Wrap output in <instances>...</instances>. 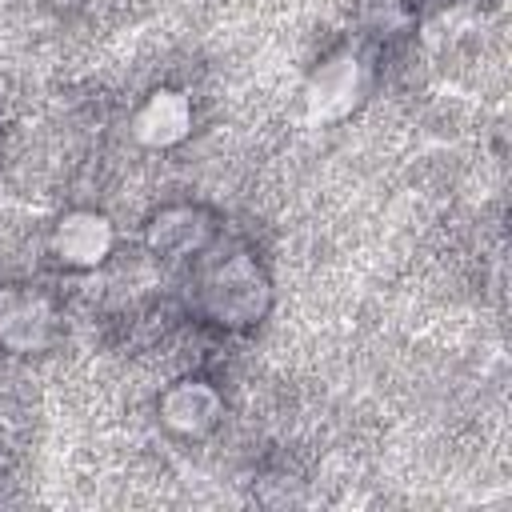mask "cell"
Wrapping results in <instances>:
<instances>
[{
  "label": "cell",
  "instance_id": "1",
  "mask_svg": "<svg viewBox=\"0 0 512 512\" xmlns=\"http://www.w3.org/2000/svg\"><path fill=\"white\" fill-rule=\"evenodd\" d=\"M268 288L248 256H232L204 276V308L220 324H252L264 312Z\"/></svg>",
  "mask_w": 512,
  "mask_h": 512
},
{
  "label": "cell",
  "instance_id": "2",
  "mask_svg": "<svg viewBox=\"0 0 512 512\" xmlns=\"http://www.w3.org/2000/svg\"><path fill=\"white\" fill-rule=\"evenodd\" d=\"M360 92V68H356V56L352 52H340V56H328L308 88H304V104H308V116L316 120H332V116H344L352 108Z\"/></svg>",
  "mask_w": 512,
  "mask_h": 512
},
{
  "label": "cell",
  "instance_id": "3",
  "mask_svg": "<svg viewBox=\"0 0 512 512\" xmlns=\"http://www.w3.org/2000/svg\"><path fill=\"white\" fill-rule=\"evenodd\" d=\"M52 248L64 264L72 268H92L108 256L112 248V224L100 212H72L56 224L52 232Z\"/></svg>",
  "mask_w": 512,
  "mask_h": 512
},
{
  "label": "cell",
  "instance_id": "4",
  "mask_svg": "<svg viewBox=\"0 0 512 512\" xmlns=\"http://www.w3.org/2000/svg\"><path fill=\"white\" fill-rule=\"evenodd\" d=\"M216 412H220V396L204 380H180V384H172L160 396L164 424L176 428V432H184V436H196V432L212 428L216 424Z\"/></svg>",
  "mask_w": 512,
  "mask_h": 512
},
{
  "label": "cell",
  "instance_id": "5",
  "mask_svg": "<svg viewBox=\"0 0 512 512\" xmlns=\"http://www.w3.org/2000/svg\"><path fill=\"white\" fill-rule=\"evenodd\" d=\"M188 128H192V104L180 92H172V88L152 92L144 100V108L136 112V136L144 144H156V148L176 144Z\"/></svg>",
  "mask_w": 512,
  "mask_h": 512
},
{
  "label": "cell",
  "instance_id": "6",
  "mask_svg": "<svg viewBox=\"0 0 512 512\" xmlns=\"http://www.w3.org/2000/svg\"><path fill=\"white\" fill-rule=\"evenodd\" d=\"M52 312L36 296H4L0 300V344L16 352H32L48 340Z\"/></svg>",
  "mask_w": 512,
  "mask_h": 512
},
{
  "label": "cell",
  "instance_id": "7",
  "mask_svg": "<svg viewBox=\"0 0 512 512\" xmlns=\"http://www.w3.org/2000/svg\"><path fill=\"white\" fill-rule=\"evenodd\" d=\"M148 240H152V248H160V252L184 256V252H192V248H200V244L208 240V224H204L200 212H192V208H172V212L156 216Z\"/></svg>",
  "mask_w": 512,
  "mask_h": 512
}]
</instances>
